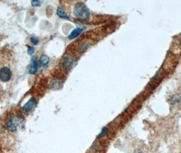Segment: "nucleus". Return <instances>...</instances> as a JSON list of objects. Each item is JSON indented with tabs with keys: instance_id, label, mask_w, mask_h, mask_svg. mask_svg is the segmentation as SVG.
Returning a JSON list of instances; mask_svg holds the SVG:
<instances>
[{
	"instance_id": "nucleus-1",
	"label": "nucleus",
	"mask_w": 181,
	"mask_h": 153,
	"mask_svg": "<svg viewBox=\"0 0 181 153\" xmlns=\"http://www.w3.org/2000/svg\"><path fill=\"white\" fill-rule=\"evenodd\" d=\"M24 119H23V117L18 115H14L11 116L6 123V127L8 129L13 132L21 130L24 128Z\"/></svg>"
},
{
	"instance_id": "nucleus-2",
	"label": "nucleus",
	"mask_w": 181,
	"mask_h": 153,
	"mask_svg": "<svg viewBox=\"0 0 181 153\" xmlns=\"http://www.w3.org/2000/svg\"><path fill=\"white\" fill-rule=\"evenodd\" d=\"M74 15L81 20H87L90 17V11L84 3L78 2L74 7Z\"/></svg>"
},
{
	"instance_id": "nucleus-3",
	"label": "nucleus",
	"mask_w": 181,
	"mask_h": 153,
	"mask_svg": "<svg viewBox=\"0 0 181 153\" xmlns=\"http://www.w3.org/2000/svg\"><path fill=\"white\" fill-rule=\"evenodd\" d=\"M37 106V101L34 98L31 97V99L23 105V112L25 115H29L30 113L32 112L34 109Z\"/></svg>"
},
{
	"instance_id": "nucleus-4",
	"label": "nucleus",
	"mask_w": 181,
	"mask_h": 153,
	"mask_svg": "<svg viewBox=\"0 0 181 153\" xmlns=\"http://www.w3.org/2000/svg\"><path fill=\"white\" fill-rule=\"evenodd\" d=\"M12 78L11 70L7 67H3L0 69V80L3 82L9 81Z\"/></svg>"
},
{
	"instance_id": "nucleus-5",
	"label": "nucleus",
	"mask_w": 181,
	"mask_h": 153,
	"mask_svg": "<svg viewBox=\"0 0 181 153\" xmlns=\"http://www.w3.org/2000/svg\"><path fill=\"white\" fill-rule=\"evenodd\" d=\"M76 63V59L72 55H67L63 60V66L66 70H70Z\"/></svg>"
},
{
	"instance_id": "nucleus-6",
	"label": "nucleus",
	"mask_w": 181,
	"mask_h": 153,
	"mask_svg": "<svg viewBox=\"0 0 181 153\" xmlns=\"http://www.w3.org/2000/svg\"><path fill=\"white\" fill-rule=\"evenodd\" d=\"M38 64L37 61V59L35 57H33L31 59V62L29 68V72L31 74H35L38 71Z\"/></svg>"
},
{
	"instance_id": "nucleus-7",
	"label": "nucleus",
	"mask_w": 181,
	"mask_h": 153,
	"mask_svg": "<svg viewBox=\"0 0 181 153\" xmlns=\"http://www.w3.org/2000/svg\"><path fill=\"white\" fill-rule=\"evenodd\" d=\"M83 29L84 28H82V27H78V28L74 29L69 35L68 36L69 39H70V40H73V39L77 38L82 32Z\"/></svg>"
},
{
	"instance_id": "nucleus-8",
	"label": "nucleus",
	"mask_w": 181,
	"mask_h": 153,
	"mask_svg": "<svg viewBox=\"0 0 181 153\" xmlns=\"http://www.w3.org/2000/svg\"><path fill=\"white\" fill-rule=\"evenodd\" d=\"M181 104V96L179 95H175L172 97L171 99V105L173 106L176 107Z\"/></svg>"
},
{
	"instance_id": "nucleus-9",
	"label": "nucleus",
	"mask_w": 181,
	"mask_h": 153,
	"mask_svg": "<svg viewBox=\"0 0 181 153\" xmlns=\"http://www.w3.org/2000/svg\"><path fill=\"white\" fill-rule=\"evenodd\" d=\"M57 14L58 16L59 17L62 18H65V19H69V17H68V16L67 15L66 13L62 9V8L60 7V6H59L57 8Z\"/></svg>"
},
{
	"instance_id": "nucleus-10",
	"label": "nucleus",
	"mask_w": 181,
	"mask_h": 153,
	"mask_svg": "<svg viewBox=\"0 0 181 153\" xmlns=\"http://www.w3.org/2000/svg\"><path fill=\"white\" fill-rule=\"evenodd\" d=\"M49 63V58L46 55H42L39 61V64H40V67L45 66Z\"/></svg>"
},
{
	"instance_id": "nucleus-11",
	"label": "nucleus",
	"mask_w": 181,
	"mask_h": 153,
	"mask_svg": "<svg viewBox=\"0 0 181 153\" xmlns=\"http://www.w3.org/2000/svg\"><path fill=\"white\" fill-rule=\"evenodd\" d=\"M42 3L43 2L42 1H36V0H34V1L31 2V5H32L34 7H38V6H40Z\"/></svg>"
},
{
	"instance_id": "nucleus-12",
	"label": "nucleus",
	"mask_w": 181,
	"mask_h": 153,
	"mask_svg": "<svg viewBox=\"0 0 181 153\" xmlns=\"http://www.w3.org/2000/svg\"><path fill=\"white\" fill-rule=\"evenodd\" d=\"M108 131V130L107 127H104L103 129H102L101 132L100 133V134L99 135V137H104V136H105L106 134H107Z\"/></svg>"
},
{
	"instance_id": "nucleus-13",
	"label": "nucleus",
	"mask_w": 181,
	"mask_h": 153,
	"mask_svg": "<svg viewBox=\"0 0 181 153\" xmlns=\"http://www.w3.org/2000/svg\"><path fill=\"white\" fill-rule=\"evenodd\" d=\"M31 42L33 43V44L34 45H37L38 44V39L37 38H35V37H32V38H31Z\"/></svg>"
},
{
	"instance_id": "nucleus-14",
	"label": "nucleus",
	"mask_w": 181,
	"mask_h": 153,
	"mask_svg": "<svg viewBox=\"0 0 181 153\" xmlns=\"http://www.w3.org/2000/svg\"><path fill=\"white\" fill-rule=\"evenodd\" d=\"M27 52H28V54H32L34 52V48H33V47H29L28 50H27Z\"/></svg>"
},
{
	"instance_id": "nucleus-15",
	"label": "nucleus",
	"mask_w": 181,
	"mask_h": 153,
	"mask_svg": "<svg viewBox=\"0 0 181 153\" xmlns=\"http://www.w3.org/2000/svg\"><path fill=\"white\" fill-rule=\"evenodd\" d=\"M134 153H144L142 151V150H136L134 152Z\"/></svg>"
}]
</instances>
